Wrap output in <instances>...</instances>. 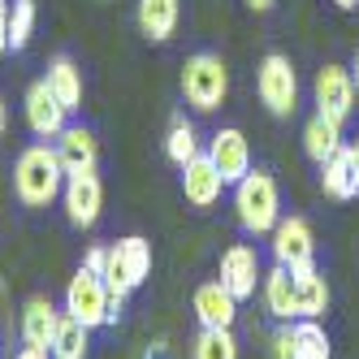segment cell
<instances>
[{
  "mask_svg": "<svg viewBox=\"0 0 359 359\" xmlns=\"http://www.w3.org/2000/svg\"><path fill=\"white\" fill-rule=\"evenodd\" d=\"M151 273V243L139 238V234H126L117 238L113 247H104V286H109V325L121 316L126 307V294L139 290Z\"/></svg>",
  "mask_w": 359,
  "mask_h": 359,
  "instance_id": "1",
  "label": "cell"
},
{
  "mask_svg": "<svg viewBox=\"0 0 359 359\" xmlns=\"http://www.w3.org/2000/svg\"><path fill=\"white\" fill-rule=\"evenodd\" d=\"M65 187V169L57 161V147L48 143H31L13 165V195L27 208H48Z\"/></svg>",
  "mask_w": 359,
  "mask_h": 359,
  "instance_id": "2",
  "label": "cell"
},
{
  "mask_svg": "<svg viewBox=\"0 0 359 359\" xmlns=\"http://www.w3.org/2000/svg\"><path fill=\"white\" fill-rule=\"evenodd\" d=\"M234 217L243 225V234H251V238L273 234V225L281 221V195H277L273 173L251 169L243 182L234 187Z\"/></svg>",
  "mask_w": 359,
  "mask_h": 359,
  "instance_id": "3",
  "label": "cell"
},
{
  "mask_svg": "<svg viewBox=\"0 0 359 359\" xmlns=\"http://www.w3.org/2000/svg\"><path fill=\"white\" fill-rule=\"evenodd\" d=\"M182 95L195 113H217L229 95V69L217 53H195L182 65Z\"/></svg>",
  "mask_w": 359,
  "mask_h": 359,
  "instance_id": "4",
  "label": "cell"
},
{
  "mask_svg": "<svg viewBox=\"0 0 359 359\" xmlns=\"http://www.w3.org/2000/svg\"><path fill=\"white\" fill-rule=\"evenodd\" d=\"M255 91H260L264 109L273 117H294V109H299V74H294L290 57L269 53L260 61V69H255Z\"/></svg>",
  "mask_w": 359,
  "mask_h": 359,
  "instance_id": "5",
  "label": "cell"
},
{
  "mask_svg": "<svg viewBox=\"0 0 359 359\" xmlns=\"http://www.w3.org/2000/svg\"><path fill=\"white\" fill-rule=\"evenodd\" d=\"M65 316H74L87 329L109 325V286H104V277L91 273V269L74 273L69 286H65Z\"/></svg>",
  "mask_w": 359,
  "mask_h": 359,
  "instance_id": "6",
  "label": "cell"
},
{
  "mask_svg": "<svg viewBox=\"0 0 359 359\" xmlns=\"http://www.w3.org/2000/svg\"><path fill=\"white\" fill-rule=\"evenodd\" d=\"M269 238H273V260L281 269L299 273V269L316 264V234H312V225H307L303 217H281Z\"/></svg>",
  "mask_w": 359,
  "mask_h": 359,
  "instance_id": "7",
  "label": "cell"
},
{
  "mask_svg": "<svg viewBox=\"0 0 359 359\" xmlns=\"http://www.w3.org/2000/svg\"><path fill=\"white\" fill-rule=\"evenodd\" d=\"M312 100H316V113L329 117V121H346L359 104V91H355V79L351 69L342 65H325L316 69V83H312Z\"/></svg>",
  "mask_w": 359,
  "mask_h": 359,
  "instance_id": "8",
  "label": "cell"
},
{
  "mask_svg": "<svg viewBox=\"0 0 359 359\" xmlns=\"http://www.w3.org/2000/svg\"><path fill=\"white\" fill-rule=\"evenodd\" d=\"M61 203H65L69 225L91 229L100 221V212H104V182L95 173H69L61 187Z\"/></svg>",
  "mask_w": 359,
  "mask_h": 359,
  "instance_id": "9",
  "label": "cell"
},
{
  "mask_svg": "<svg viewBox=\"0 0 359 359\" xmlns=\"http://www.w3.org/2000/svg\"><path fill=\"white\" fill-rule=\"evenodd\" d=\"M273 359H333V342L320 320H299L273 333Z\"/></svg>",
  "mask_w": 359,
  "mask_h": 359,
  "instance_id": "10",
  "label": "cell"
},
{
  "mask_svg": "<svg viewBox=\"0 0 359 359\" xmlns=\"http://www.w3.org/2000/svg\"><path fill=\"white\" fill-rule=\"evenodd\" d=\"M221 286L234 294L238 303L243 299H251L255 294V286L264 281V269H260V255H255V247L251 243H234V247H225V255H221Z\"/></svg>",
  "mask_w": 359,
  "mask_h": 359,
  "instance_id": "11",
  "label": "cell"
},
{
  "mask_svg": "<svg viewBox=\"0 0 359 359\" xmlns=\"http://www.w3.org/2000/svg\"><path fill=\"white\" fill-rule=\"evenodd\" d=\"M208 161L217 165V173L225 177V187H238L243 177L251 173V147H247V135L238 126H221L208 143Z\"/></svg>",
  "mask_w": 359,
  "mask_h": 359,
  "instance_id": "12",
  "label": "cell"
},
{
  "mask_svg": "<svg viewBox=\"0 0 359 359\" xmlns=\"http://www.w3.org/2000/svg\"><path fill=\"white\" fill-rule=\"evenodd\" d=\"M65 104L48 91V83L39 79V83H31L27 87V126H31V135L35 139H57L61 130H65Z\"/></svg>",
  "mask_w": 359,
  "mask_h": 359,
  "instance_id": "13",
  "label": "cell"
},
{
  "mask_svg": "<svg viewBox=\"0 0 359 359\" xmlns=\"http://www.w3.org/2000/svg\"><path fill=\"white\" fill-rule=\"evenodd\" d=\"M225 191V177L217 173V165L208 161V151H199L191 165H182V195L191 208H212Z\"/></svg>",
  "mask_w": 359,
  "mask_h": 359,
  "instance_id": "14",
  "label": "cell"
},
{
  "mask_svg": "<svg viewBox=\"0 0 359 359\" xmlns=\"http://www.w3.org/2000/svg\"><path fill=\"white\" fill-rule=\"evenodd\" d=\"M191 303H195V320H199V329H234L238 299L229 294L221 281H203Z\"/></svg>",
  "mask_w": 359,
  "mask_h": 359,
  "instance_id": "15",
  "label": "cell"
},
{
  "mask_svg": "<svg viewBox=\"0 0 359 359\" xmlns=\"http://www.w3.org/2000/svg\"><path fill=\"white\" fill-rule=\"evenodd\" d=\"M57 161L69 173H95V161H100V143L95 135L87 130V126H65V130L57 135Z\"/></svg>",
  "mask_w": 359,
  "mask_h": 359,
  "instance_id": "16",
  "label": "cell"
},
{
  "mask_svg": "<svg viewBox=\"0 0 359 359\" xmlns=\"http://www.w3.org/2000/svg\"><path fill=\"white\" fill-rule=\"evenodd\" d=\"M57 325H61V312L53 307V299H48V294H35V299H27V307H22L18 333H22V342H27V346H53Z\"/></svg>",
  "mask_w": 359,
  "mask_h": 359,
  "instance_id": "17",
  "label": "cell"
},
{
  "mask_svg": "<svg viewBox=\"0 0 359 359\" xmlns=\"http://www.w3.org/2000/svg\"><path fill=\"white\" fill-rule=\"evenodd\" d=\"M264 307H269V316H277V320H299V294H294V273L290 269H281V264H273L269 273H264Z\"/></svg>",
  "mask_w": 359,
  "mask_h": 359,
  "instance_id": "18",
  "label": "cell"
},
{
  "mask_svg": "<svg viewBox=\"0 0 359 359\" xmlns=\"http://www.w3.org/2000/svg\"><path fill=\"white\" fill-rule=\"evenodd\" d=\"M294 294H299V320H320L329 312V303H333L329 281H325V273L316 264L294 273Z\"/></svg>",
  "mask_w": 359,
  "mask_h": 359,
  "instance_id": "19",
  "label": "cell"
},
{
  "mask_svg": "<svg viewBox=\"0 0 359 359\" xmlns=\"http://www.w3.org/2000/svg\"><path fill=\"white\" fill-rule=\"evenodd\" d=\"M139 31L151 39V43H165L173 39L177 31V18H182V5L177 0H139Z\"/></svg>",
  "mask_w": 359,
  "mask_h": 359,
  "instance_id": "20",
  "label": "cell"
},
{
  "mask_svg": "<svg viewBox=\"0 0 359 359\" xmlns=\"http://www.w3.org/2000/svg\"><path fill=\"white\" fill-rule=\"evenodd\" d=\"M346 147V139H342V121H329V117H312L303 126V151L312 156L316 165H325L329 156H338V151Z\"/></svg>",
  "mask_w": 359,
  "mask_h": 359,
  "instance_id": "21",
  "label": "cell"
},
{
  "mask_svg": "<svg viewBox=\"0 0 359 359\" xmlns=\"http://www.w3.org/2000/svg\"><path fill=\"white\" fill-rule=\"evenodd\" d=\"M43 83H48V91H53L61 104H65V113H79V109H83V69L74 65L69 57H53Z\"/></svg>",
  "mask_w": 359,
  "mask_h": 359,
  "instance_id": "22",
  "label": "cell"
},
{
  "mask_svg": "<svg viewBox=\"0 0 359 359\" xmlns=\"http://www.w3.org/2000/svg\"><path fill=\"white\" fill-rule=\"evenodd\" d=\"M320 191L329 199H355L359 195V173H355V161H351L346 147L320 165Z\"/></svg>",
  "mask_w": 359,
  "mask_h": 359,
  "instance_id": "23",
  "label": "cell"
},
{
  "mask_svg": "<svg viewBox=\"0 0 359 359\" xmlns=\"http://www.w3.org/2000/svg\"><path fill=\"white\" fill-rule=\"evenodd\" d=\"M87 338H91L87 325H79L74 316H61L48 351H53V359H87Z\"/></svg>",
  "mask_w": 359,
  "mask_h": 359,
  "instance_id": "24",
  "label": "cell"
},
{
  "mask_svg": "<svg viewBox=\"0 0 359 359\" xmlns=\"http://www.w3.org/2000/svg\"><path fill=\"white\" fill-rule=\"evenodd\" d=\"M165 156H169L177 169L191 165V161L199 156V135H195V126H191L187 117H173L169 135H165Z\"/></svg>",
  "mask_w": 359,
  "mask_h": 359,
  "instance_id": "25",
  "label": "cell"
},
{
  "mask_svg": "<svg viewBox=\"0 0 359 359\" xmlns=\"http://www.w3.org/2000/svg\"><path fill=\"white\" fill-rule=\"evenodd\" d=\"M191 359H238L234 329H199V338L191 346Z\"/></svg>",
  "mask_w": 359,
  "mask_h": 359,
  "instance_id": "26",
  "label": "cell"
},
{
  "mask_svg": "<svg viewBox=\"0 0 359 359\" xmlns=\"http://www.w3.org/2000/svg\"><path fill=\"white\" fill-rule=\"evenodd\" d=\"M35 35V0H13L9 5V48L22 53Z\"/></svg>",
  "mask_w": 359,
  "mask_h": 359,
  "instance_id": "27",
  "label": "cell"
},
{
  "mask_svg": "<svg viewBox=\"0 0 359 359\" xmlns=\"http://www.w3.org/2000/svg\"><path fill=\"white\" fill-rule=\"evenodd\" d=\"M0 53H9V0H0Z\"/></svg>",
  "mask_w": 359,
  "mask_h": 359,
  "instance_id": "28",
  "label": "cell"
},
{
  "mask_svg": "<svg viewBox=\"0 0 359 359\" xmlns=\"http://www.w3.org/2000/svg\"><path fill=\"white\" fill-rule=\"evenodd\" d=\"M83 269H91V273H104V247H91V251H87V260H83Z\"/></svg>",
  "mask_w": 359,
  "mask_h": 359,
  "instance_id": "29",
  "label": "cell"
},
{
  "mask_svg": "<svg viewBox=\"0 0 359 359\" xmlns=\"http://www.w3.org/2000/svg\"><path fill=\"white\" fill-rule=\"evenodd\" d=\"M13 359H53V351H48V346H22Z\"/></svg>",
  "mask_w": 359,
  "mask_h": 359,
  "instance_id": "30",
  "label": "cell"
},
{
  "mask_svg": "<svg viewBox=\"0 0 359 359\" xmlns=\"http://www.w3.org/2000/svg\"><path fill=\"white\" fill-rule=\"evenodd\" d=\"M247 5H251V9H255V13H269V9H273V5H277V0H247Z\"/></svg>",
  "mask_w": 359,
  "mask_h": 359,
  "instance_id": "31",
  "label": "cell"
},
{
  "mask_svg": "<svg viewBox=\"0 0 359 359\" xmlns=\"http://www.w3.org/2000/svg\"><path fill=\"white\" fill-rule=\"evenodd\" d=\"M147 359H169V346H165V342H156V346L147 351Z\"/></svg>",
  "mask_w": 359,
  "mask_h": 359,
  "instance_id": "32",
  "label": "cell"
},
{
  "mask_svg": "<svg viewBox=\"0 0 359 359\" xmlns=\"http://www.w3.org/2000/svg\"><path fill=\"white\" fill-rule=\"evenodd\" d=\"M346 151H351V161H355V173H359V135L346 143Z\"/></svg>",
  "mask_w": 359,
  "mask_h": 359,
  "instance_id": "33",
  "label": "cell"
},
{
  "mask_svg": "<svg viewBox=\"0 0 359 359\" xmlns=\"http://www.w3.org/2000/svg\"><path fill=\"white\" fill-rule=\"evenodd\" d=\"M351 79H355V91H359V53H355V61H351Z\"/></svg>",
  "mask_w": 359,
  "mask_h": 359,
  "instance_id": "34",
  "label": "cell"
},
{
  "mask_svg": "<svg viewBox=\"0 0 359 359\" xmlns=\"http://www.w3.org/2000/svg\"><path fill=\"white\" fill-rule=\"evenodd\" d=\"M5 126H9V113H5V100H0V135H5Z\"/></svg>",
  "mask_w": 359,
  "mask_h": 359,
  "instance_id": "35",
  "label": "cell"
},
{
  "mask_svg": "<svg viewBox=\"0 0 359 359\" xmlns=\"http://www.w3.org/2000/svg\"><path fill=\"white\" fill-rule=\"evenodd\" d=\"M333 5H338V9H355V5H359V0H333Z\"/></svg>",
  "mask_w": 359,
  "mask_h": 359,
  "instance_id": "36",
  "label": "cell"
}]
</instances>
